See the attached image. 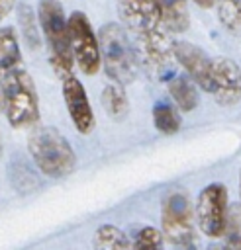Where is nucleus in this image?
<instances>
[{"mask_svg": "<svg viewBox=\"0 0 241 250\" xmlns=\"http://www.w3.org/2000/svg\"><path fill=\"white\" fill-rule=\"evenodd\" d=\"M121 25L125 27L139 62L153 76H167L172 68V39L170 29L163 21L153 0H118Z\"/></svg>", "mask_w": 241, "mask_h": 250, "instance_id": "f257e3e1", "label": "nucleus"}, {"mask_svg": "<svg viewBox=\"0 0 241 250\" xmlns=\"http://www.w3.org/2000/svg\"><path fill=\"white\" fill-rule=\"evenodd\" d=\"M0 92H2L4 111L12 127L22 129L37 123L39 119L37 90L24 62L0 72Z\"/></svg>", "mask_w": 241, "mask_h": 250, "instance_id": "f03ea898", "label": "nucleus"}, {"mask_svg": "<svg viewBox=\"0 0 241 250\" xmlns=\"http://www.w3.org/2000/svg\"><path fill=\"white\" fill-rule=\"evenodd\" d=\"M37 20L47 41L49 61L57 76L65 78L72 74L74 57L71 47V33H69V18L59 0H39L37 6Z\"/></svg>", "mask_w": 241, "mask_h": 250, "instance_id": "7ed1b4c3", "label": "nucleus"}, {"mask_svg": "<svg viewBox=\"0 0 241 250\" xmlns=\"http://www.w3.org/2000/svg\"><path fill=\"white\" fill-rule=\"evenodd\" d=\"M100 57L106 74L120 84H129L135 80L139 70L137 51L121 23H104L98 33Z\"/></svg>", "mask_w": 241, "mask_h": 250, "instance_id": "20e7f679", "label": "nucleus"}, {"mask_svg": "<svg viewBox=\"0 0 241 250\" xmlns=\"http://www.w3.org/2000/svg\"><path fill=\"white\" fill-rule=\"evenodd\" d=\"M27 150L41 174L65 178L74 170L76 156L69 141L53 127H37L29 135Z\"/></svg>", "mask_w": 241, "mask_h": 250, "instance_id": "39448f33", "label": "nucleus"}, {"mask_svg": "<svg viewBox=\"0 0 241 250\" xmlns=\"http://www.w3.org/2000/svg\"><path fill=\"white\" fill-rule=\"evenodd\" d=\"M163 234L176 246L194 242V207L184 191H172L161 207Z\"/></svg>", "mask_w": 241, "mask_h": 250, "instance_id": "423d86ee", "label": "nucleus"}, {"mask_svg": "<svg viewBox=\"0 0 241 250\" xmlns=\"http://www.w3.org/2000/svg\"><path fill=\"white\" fill-rule=\"evenodd\" d=\"M69 33H71V47H72L74 62L84 74L88 76L96 74L102 66L100 43L86 14L76 10L69 16Z\"/></svg>", "mask_w": 241, "mask_h": 250, "instance_id": "0eeeda50", "label": "nucleus"}, {"mask_svg": "<svg viewBox=\"0 0 241 250\" xmlns=\"http://www.w3.org/2000/svg\"><path fill=\"white\" fill-rule=\"evenodd\" d=\"M196 223L200 230L210 238H219L225 232L229 207H227V189L223 184L206 186L196 199Z\"/></svg>", "mask_w": 241, "mask_h": 250, "instance_id": "6e6552de", "label": "nucleus"}, {"mask_svg": "<svg viewBox=\"0 0 241 250\" xmlns=\"http://www.w3.org/2000/svg\"><path fill=\"white\" fill-rule=\"evenodd\" d=\"M210 92L221 105H233L241 100V70L235 61L225 57L214 59Z\"/></svg>", "mask_w": 241, "mask_h": 250, "instance_id": "1a4fd4ad", "label": "nucleus"}, {"mask_svg": "<svg viewBox=\"0 0 241 250\" xmlns=\"http://www.w3.org/2000/svg\"><path fill=\"white\" fill-rule=\"evenodd\" d=\"M63 98H65L67 111L76 131L82 135L90 133L94 129V111L86 96V90L76 76L69 74L63 78Z\"/></svg>", "mask_w": 241, "mask_h": 250, "instance_id": "9d476101", "label": "nucleus"}, {"mask_svg": "<svg viewBox=\"0 0 241 250\" xmlns=\"http://www.w3.org/2000/svg\"><path fill=\"white\" fill-rule=\"evenodd\" d=\"M172 51H174L176 61L186 70V74L202 90L210 92V88H212V62H214V59H210L206 55V51H202L200 47H196V45H192L188 41L174 43Z\"/></svg>", "mask_w": 241, "mask_h": 250, "instance_id": "9b49d317", "label": "nucleus"}, {"mask_svg": "<svg viewBox=\"0 0 241 250\" xmlns=\"http://www.w3.org/2000/svg\"><path fill=\"white\" fill-rule=\"evenodd\" d=\"M163 21L172 33H182L190 25V16H188V6L186 0H153Z\"/></svg>", "mask_w": 241, "mask_h": 250, "instance_id": "f8f14e48", "label": "nucleus"}, {"mask_svg": "<svg viewBox=\"0 0 241 250\" xmlns=\"http://www.w3.org/2000/svg\"><path fill=\"white\" fill-rule=\"evenodd\" d=\"M196 82L188 74H178L169 82V94L174 105L182 111H192L198 105V90Z\"/></svg>", "mask_w": 241, "mask_h": 250, "instance_id": "ddd939ff", "label": "nucleus"}, {"mask_svg": "<svg viewBox=\"0 0 241 250\" xmlns=\"http://www.w3.org/2000/svg\"><path fill=\"white\" fill-rule=\"evenodd\" d=\"M102 105L112 119H123L129 111V102L123 92V84L114 82V80L110 84H106V88L102 92Z\"/></svg>", "mask_w": 241, "mask_h": 250, "instance_id": "4468645a", "label": "nucleus"}, {"mask_svg": "<svg viewBox=\"0 0 241 250\" xmlns=\"http://www.w3.org/2000/svg\"><path fill=\"white\" fill-rule=\"evenodd\" d=\"M22 62V51L14 27H0V72Z\"/></svg>", "mask_w": 241, "mask_h": 250, "instance_id": "2eb2a0df", "label": "nucleus"}, {"mask_svg": "<svg viewBox=\"0 0 241 250\" xmlns=\"http://www.w3.org/2000/svg\"><path fill=\"white\" fill-rule=\"evenodd\" d=\"M94 246L106 250H120V248H131V240L125 236L121 229L114 225H102L94 232Z\"/></svg>", "mask_w": 241, "mask_h": 250, "instance_id": "dca6fc26", "label": "nucleus"}, {"mask_svg": "<svg viewBox=\"0 0 241 250\" xmlns=\"http://www.w3.org/2000/svg\"><path fill=\"white\" fill-rule=\"evenodd\" d=\"M217 18L225 29L241 35V0H216Z\"/></svg>", "mask_w": 241, "mask_h": 250, "instance_id": "f3484780", "label": "nucleus"}, {"mask_svg": "<svg viewBox=\"0 0 241 250\" xmlns=\"http://www.w3.org/2000/svg\"><path fill=\"white\" fill-rule=\"evenodd\" d=\"M153 123L157 127V131L165 133V135H172L180 129V117L176 113V109L167 104V102H157L153 107Z\"/></svg>", "mask_w": 241, "mask_h": 250, "instance_id": "a211bd4d", "label": "nucleus"}, {"mask_svg": "<svg viewBox=\"0 0 241 250\" xmlns=\"http://www.w3.org/2000/svg\"><path fill=\"white\" fill-rule=\"evenodd\" d=\"M20 25L24 29V37L31 49L39 47V31H37V20L29 6H20Z\"/></svg>", "mask_w": 241, "mask_h": 250, "instance_id": "6ab92c4d", "label": "nucleus"}, {"mask_svg": "<svg viewBox=\"0 0 241 250\" xmlns=\"http://www.w3.org/2000/svg\"><path fill=\"white\" fill-rule=\"evenodd\" d=\"M223 234H225V246L241 248V205H235L229 209Z\"/></svg>", "mask_w": 241, "mask_h": 250, "instance_id": "aec40b11", "label": "nucleus"}, {"mask_svg": "<svg viewBox=\"0 0 241 250\" xmlns=\"http://www.w3.org/2000/svg\"><path fill=\"white\" fill-rule=\"evenodd\" d=\"M133 248H161L163 246V230H157L153 227H141L133 240H131Z\"/></svg>", "mask_w": 241, "mask_h": 250, "instance_id": "412c9836", "label": "nucleus"}, {"mask_svg": "<svg viewBox=\"0 0 241 250\" xmlns=\"http://www.w3.org/2000/svg\"><path fill=\"white\" fill-rule=\"evenodd\" d=\"M14 2H16V0H0V21H2L10 12H12Z\"/></svg>", "mask_w": 241, "mask_h": 250, "instance_id": "4be33fe9", "label": "nucleus"}, {"mask_svg": "<svg viewBox=\"0 0 241 250\" xmlns=\"http://www.w3.org/2000/svg\"><path fill=\"white\" fill-rule=\"evenodd\" d=\"M216 0H194V4H198L200 8H212Z\"/></svg>", "mask_w": 241, "mask_h": 250, "instance_id": "5701e85b", "label": "nucleus"}, {"mask_svg": "<svg viewBox=\"0 0 241 250\" xmlns=\"http://www.w3.org/2000/svg\"><path fill=\"white\" fill-rule=\"evenodd\" d=\"M0 107H2V92H0Z\"/></svg>", "mask_w": 241, "mask_h": 250, "instance_id": "b1692460", "label": "nucleus"}, {"mask_svg": "<svg viewBox=\"0 0 241 250\" xmlns=\"http://www.w3.org/2000/svg\"><path fill=\"white\" fill-rule=\"evenodd\" d=\"M239 186H241V174H239Z\"/></svg>", "mask_w": 241, "mask_h": 250, "instance_id": "393cba45", "label": "nucleus"}]
</instances>
